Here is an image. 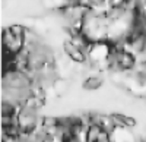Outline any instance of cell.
Returning <instances> with one entry per match:
<instances>
[{
	"label": "cell",
	"instance_id": "6da1fadb",
	"mask_svg": "<svg viewBox=\"0 0 146 142\" xmlns=\"http://www.w3.org/2000/svg\"><path fill=\"white\" fill-rule=\"evenodd\" d=\"M27 29L22 25H10L2 31V45L6 59L16 57L27 47Z\"/></svg>",
	"mask_w": 146,
	"mask_h": 142
},
{
	"label": "cell",
	"instance_id": "7a4b0ae2",
	"mask_svg": "<svg viewBox=\"0 0 146 142\" xmlns=\"http://www.w3.org/2000/svg\"><path fill=\"white\" fill-rule=\"evenodd\" d=\"M16 123L22 135L29 136L40 129V117L38 109L32 105H21L16 116Z\"/></svg>",
	"mask_w": 146,
	"mask_h": 142
},
{
	"label": "cell",
	"instance_id": "3957f363",
	"mask_svg": "<svg viewBox=\"0 0 146 142\" xmlns=\"http://www.w3.org/2000/svg\"><path fill=\"white\" fill-rule=\"evenodd\" d=\"M110 66L120 72H127L136 67V54L131 50H127L126 47H117L108 56Z\"/></svg>",
	"mask_w": 146,
	"mask_h": 142
},
{
	"label": "cell",
	"instance_id": "277c9868",
	"mask_svg": "<svg viewBox=\"0 0 146 142\" xmlns=\"http://www.w3.org/2000/svg\"><path fill=\"white\" fill-rule=\"evenodd\" d=\"M83 142H113L111 132L105 131L95 122H89L83 132Z\"/></svg>",
	"mask_w": 146,
	"mask_h": 142
},
{
	"label": "cell",
	"instance_id": "5b68a950",
	"mask_svg": "<svg viewBox=\"0 0 146 142\" xmlns=\"http://www.w3.org/2000/svg\"><path fill=\"white\" fill-rule=\"evenodd\" d=\"M63 51L70 60H73L75 63H85L86 59H88V53H86L88 50L85 49V47H82L80 44H78L76 41H73V40L64 41Z\"/></svg>",
	"mask_w": 146,
	"mask_h": 142
},
{
	"label": "cell",
	"instance_id": "8992f818",
	"mask_svg": "<svg viewBox=\"0 0 146 142\" xmlns=\"http://www.w3.org/2000/svg\"><path fill=\"white\" fill-rule=\"evenodd\" d=\"M113 120L117 127H123V129H131L136 126V119L131 116L123 114V113H113L111 114Z\"/></svg>",
	"mask_w": 146,
	"mask_h": 142
},
{
	"label": "cell",
	"instance_id": "52a82bcc",
	"mask_svg": "<svg viewBox=\"0 0 146 142\" xmlns=\"http://www.w3.org/2000/svg\"><path fill=\"white\" fill-rule=\"evenodd\" d=\"M82 5H85L91 12L104 13L110 9V0H83Z\"/></svg>",
	"mask_w": 146,
	"mask_h": 142
},
{
	"label": "cell",
	"instance_id": "ba28073f",
	"mask_svg": "<svg viewBox=\"0 0 146 142\" xmlns=\"http://www.w3.org/2000/svg\"><path fill=\"white\" fill-rule=\"evenodd\" d=\"M101 87H102V78L101 76H88L82 84V88L86 91H96Z\"/></svg>",
	"mask_w": 146,
	"mask_h": 142
},
{
	"label": "cell",
	"instance_id": "9c48e42d",
	"mask_svg": "<svg viewBox=\"0 0 146 142\" xmlns=\"http://www.w3.org/2000/svg\"><path fill=\"white\" fill-rule=\"evenodd\" d=\"M142 142H146V139H145V141H142Z\"/></svg>",
	"mask_w": 146,
	"mask_h": 142
}]
</instances>
